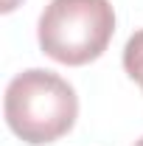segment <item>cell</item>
<instances>
[{"instance_id": "5b68a950", "label": "cell", "mask_w": 143, "mask_h": 146, "mask_svg": "<svg viewBox=\"0 0 143 146\" xmlns=\"http://www.w3.org/2000/svg\"><path fill=\"white\" fill-rule=\"evenodd\" d=\"M135 146H143V138H140V141H135Z\"/></svg>"}, {"instance_id": "7a4b0ae2", "label": "cell", "mask_w": 143, "mask_h": 146, "mask_svg": "<svg viewBox=\"0 0 143 146\" xmlns=\"http://www.w3.org/2000/svg\"><path fill=\"white\" fill-rule=\"evenodd\" d=\"M112 34L115 9L109 0H51L36 25L42 54L73 68L98 59Z\"/></svg>"}, {"instance_id": "277c9868", "label": "cell", "mask_w": 143, "mask_h": 146, "mask_svg": "<svg viewBox=\"0 0 143 146\" xmlns=\"http://www.w3.org/2000/svg\"><path fill=\"white\" fill-rule=\"evenodd\" d=\"M17 3H20V0H0V9H3V11H14Z\"/></svg>"}, {"instance_id": "3957f363", "label": "cell", "mask_w": 143, "mask_h": 146, "mask_svg": "<svg viewBox=\"0 0 143 146\" xmlns=\"http://www.w3.org/2000/svg\"><path fill=\"white\" fill-rule=\"evenodd\" d=\"M124 70L143 87V28L126 39L124 45Z\"/></svg>"}, {"instance_id": "6da1fadb", "label": "cell", "mask_w": 143, "mask_h": 146, "mask_svg": "<svg viewBox=\"0 0 143 146\" xmlns=\"http://www.w3.org/2000/svg\"><path fill=\"white\" fill-rule=\"evenodd\" d=\"M3 112L9 129L23 143L42 146L73 129L79 118V96L59 73L31 68L9 82Z\"/></svg>"}]
</instances>
